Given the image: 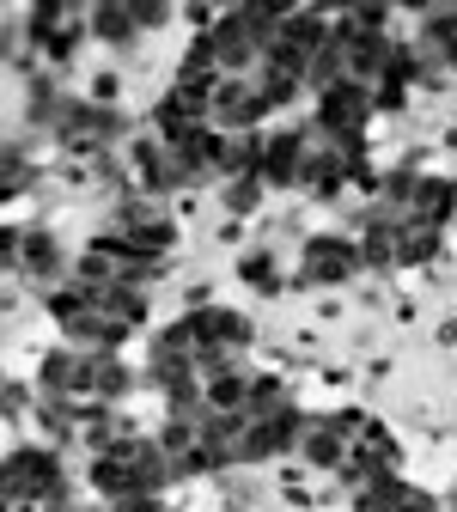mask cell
Here are the masks:
<instances>
[{"mask_svg": "<svg viewBox=\"0 0 457 512\" xmlns=\"http://www.w3.org/2000/svg\"><path fill=\"white\" fill-rule=\"evenodd\" d=\"M92 31L110 37V43H128V37L141 31V13H135V7H116V0H104V7L92 13Z\"/></svg>", "mask_w": 457, "mask_h": 512, "instance_id": "obj_8", "label": "cell"}, {"mask_svg": "<svg viewBox=\"0 0 457 512\" xmlns=\"http://www.w3.org/2000/svg\"><path fill=\"white\" fill-rule=\"evenodd\" d=\"M372 116V86L366 80H342L330 92H317V135L330 141H360Z\"/></svg>", "mask_w": 457, "mask_h": 512, "instance_id": "obj_2", "label": "cell"}, {"mask_svg": "<svg viewBox=\"0 0 457 512\" xmlns=\"http://www.w3.org/2000/svg\"><path fill=\"white\" fill-rule=\"evenodd\" d=\"M360 263H366V256H360V244H348V238H311V244H305V281H323V287H330V281H348Z\"/></svg>", "mask_w": 457, "mask_h": 512, "instance_id": "obj_5", "label": "cell"}, {"mask_svg": "<svg viewBox=\"0 0 457 512\" xmlns=\"http://www.w3.org/2000/svg\"><path fill=\"white\" fill-rule=\"evenodd\" d=\"M244 281H250V287H275V281H281V275H275V256H269V250H250V256H244Z\"/></svg>", "mask_w": 457, "mask_h": 512, "instance_id": "obj_11", "label": "cell"}, {"mask_svg": "<svg viewBox=\"0 0 457 512\" xmlns=\"http://www.w3.org/2000/svg\"><path fill=\"white\" fill-rule=\"evenodd\" d=\"M305 159H311V135H299V128H281V135L263 141L256 177H263V183H305Z\"/></svg>", "mask_w": 457, "mask_h": 512, "instance_id": "obj_4", "label": "cell"}, {"mask_svg": "<svg viewBox=\"0 0 457 512\" xmlns=\"http://www.w3.org/2000/svg\"><path fill=\"white\" fill-rule=\"evenodd\" d=\"M263 189H269L263 177H232V183H226V208H232V214H250Z\"/></svg>", "mask_w": 457, "mask_h": 512, "instance_id": "obj_10", "label": "cell"}, {"mask_svg": "<svg viewBox=\"0 0 457 512\" xmlns=\"http://www.w3.org/2000/svg\"><path fill=\"white\" fill-rule=\"evenodd\" d=\"M7 244H13V263H19L25 275H37V281L61 275V244H55L49 232H13Z\"/></svg>", "mask_w": 457, "mask_h": 512, "instance_id": "obj_7", "label": "cell"}, {"mask_svg": "<svg viewBox=\"0 0 457 512\" xmlns=\"http://www.w3.org/2000/svg\"><path fill=\"white\" fill-rule=\"evenodd\" d=\"M128 397V366L116 354H98V378H92V403H116Z\"/></svg>", "mask_w": 457, "mask_h": 512, "instance_id": "obj_9", "label": "cell"}, {"mask_svg": "<svg viewBox=\"0 0 457 512\" xmlns=\"http://www.w3.org/2000/svg\"><path fill=\"white\" fill-rule=\"evenodd\" d=\"M171 476H177V464H171V452L159 439H116L110 452H98V464H92L98 494H110L116 506L122 500H159V488Z\"/></svg>", "mask_w": 457, "mask_h": 512, "instance_id": "obj_1", "label": "cell"}, {"mask_svg": "<svg viewBox=\"0 0 457 512\" xmlns=\"http://www.w3.org/2000/svg\"><path fill=\"white\" fill-rule=\"evenodd\" d=\"M25 31H31V43H43L49 55H68V49L80 43L86 19H80L74 7H37V13L25 19Z\"/></svg>", "mask_w": 457, "mask_h": 512, "instance_id": "obj_6", "label": "cell"}, {"mask_svg": "<svg viewBox=\"0 0 457 512\" xmlns=\"http://www.w3.org/2000/svg\"><path fill=\"white\" fill-rule=\"evenodd\" d=\"M7 494H13V506L25 500H61V464L49 458V452H37V445H25V452H13L7 458Z\"/></svg>", "mask_w": 457, "mask_h": 512, "instance_id": "obj_3", "label": "cell"}]
</instances>
